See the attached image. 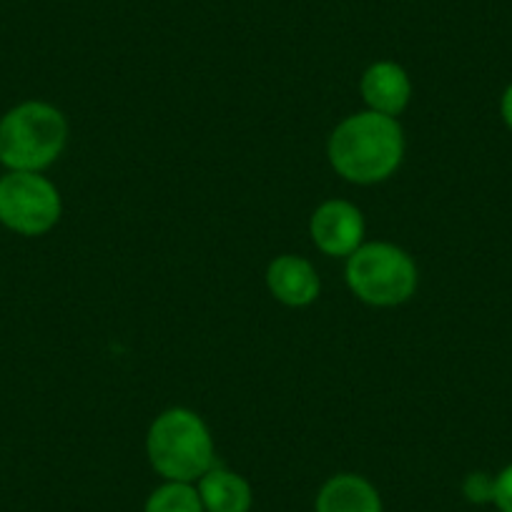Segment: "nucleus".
Returning <instances> with one entry per match:
<instances>
[{"instance_id": "10", "label": "nucleus", "mask_w": 512, "mask_h": 512, "mask_svg": "<svg viewBox=\"0 0 512 512\" xmlns=\"http://www.w3.org/2000/svg\"><path fill=\"white\" fill-rule=\"evenodd\" d=\"M201 505L206 512H251L254 490L249 480L224 465H214L199 482Z\"/></svg>"}, {"instance_id": "6", "label": "nucleus", "mask_w": 512, "mask_h": 512, "mask_svg": "<svg viewBox=\"0 0 512 512\" xmlns=\"http://www.w3.org/2000/svg\"><path fill=\"white\" fill-rule=\"evenodd\" d=\"M367 224L357 204L347 199H329L314 209L309 219L312 244L332 259H347L364 244Z\"/></svg>"}, {"instance_id": "2", "label": "nucleus", "mask_w": 512, "mask_h": 512, "mask_svg": "<svg viewBox=\"0 0 512 512\" xmlns=\"http://www.w3.org/2000/svg\"><path fill=\"white\" fill-rule=\"evenodd\" d=\"M146 457L169 482H199L216 465V445L209 425L189 407H169L146 432Z\"/></svg>"}, {"instance_id": "1", "label": "nucleus", "mask_w": 512, "mask_h": 512, "mask_svg": "<svg viewBox=\"0 0 512 512\" xmlns=\"http://www.w3.org/2000/svg\"><path fill=\"white\" fill-rule=\"evenodd\" d=\"M407 141L400 121L377 111L349 113L327 141V159L334 174L357 186L392 179L405 161Z\"/></svg>"}, {"instance_id": "14", "label": "nucleus", "mask_w": 512, "mask_h": 512, "mask_svg": "<svg viewBox=\"0 0 512 512\" xmlns=\"http://www.w3.org/2000/svg\"><path fill=\"white\" fill-rule=\"evenodd\" d=\"M500 116H502V121H505V126L512 131V81L507 83V88H505V91H502Z\"/></svg>"}, {"instance_id": "12", "label": "nucleus", "mask_w": 512, "mask_h": 512, "mask_svg": "<svg viewBox=\"0 0 512 512\" xmlns=\"http://www.w3.org/2000/svg\"><path fill=\"white\" fill-rule=\"evenodd\" d=\"M462 495L472 505H490L495 500V475L490 472H470V475L462 480Z\"/></svg>"}, {"instance_id": "8", "label": "nucleus", "mask_w": 512, "mask_h": 512, "mask_svg": "<svg viewBox=\"0 0 512 512\" xmlns=\"http://www.w3.org/2000/svg\"><path fill=\"white\" fill-rule=\"evenodd\" d=\"M359 93L369 111L397 118L407 111L412 101V78L400 63L377 61L362 73Z\"/></svg>"}, {"instance_id": "7", "label": "nucleus", "mask_w": 512, "mask_h": 512, "mask_svg": "<svg viewBox=\"0 0 512 512\" xmlns=\"http://www.w3.org/2000/svg\"><path fill=\"white\" fill-rule=\"evenodd\" d=\"M267 289L279 304L289 309L312 307L322 292V279L309 259L282 254L267 267Z\"/></svg>"}, {"instance_id": "5", "label": "nucleus", "mask_w": 512, "mask_h": 512, "mask_svg": "<svg viewBox=\"0 0 512 512\" xmlns=\"http://www.w3.org/2000/svg\"><path fill=\"white\" fill-rule=\"evenodd\" d=\"M58 186L36 171H8L0 176V224L21 236H43L61 221Z\"/></svg>"}, {"instance_id": "11", "label": "nucleus", "mask_w": 512, "mask_h": 512, "mask_svg": "<svg viewBox=\"0 0 512 512\" xmlns=\"http://www.w3.org/2000/svg\"><path fill=\"white\" fill-rule=\"evenodd\" d=\"M144 512H206L194 482L164 480L149 497Z\"/></svg>"}, {"instance_id": "4", "label": "nucleus", "mask_w": 512, "mask_h": 512, "mask_svg": "<svg viewBox=\"0 0 512 512\" xmlns=\"http://www.w3.org/2000/svg\"><path fill=\"white\" fill-rule=\"evenodd\" d=\"M344 279L359 302L377 309L407 304L420 287L415 259L392 241H364L347 256Z\"/></svg>"}, {"instance_id": "3", "label": "nucleus", "mask_w": 512, "mask_h": 512, "mask_svg": "<svg viewBox=\"0 0 512 512\" xmlns=\"http://www.w3.org/2000/svg\"><path fill=\"white\" fill-rule=\"evenodd\" d=\"M68 146V121L46 101H23L0 118V164L8 171L43 174Z\"/></svg>"}, {"instance_id": "9", "label": "nucleus", "mask_w": 512, "mask_h": 512, "mask_svg": "<svg viewBox=\"0 0 512 512\" xmlns=\"http://www.w3.org/2000/svg\"><path fill=\"white\" fill-rule=\"evenodd\" d=\"M314 512H384L382 495L357 472L332 475L317 492Z\"/></svg>"}, {"instance_id": "13", "label": "nucleus", "mask_w": 512, "mask_h": 512, "mask_svg": "<svg viewBox=\"0 0 512 512\" xmlns=\"http://www.w3.org/2000/svg\"><path fill=\"white\" fill-rule=\"evenodd\" d=\"M492 505L500 512H512V462L495 475V500Z\"/></svg>"}]
</instances>
